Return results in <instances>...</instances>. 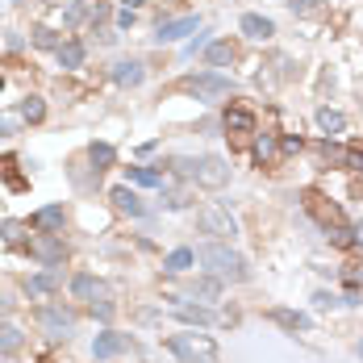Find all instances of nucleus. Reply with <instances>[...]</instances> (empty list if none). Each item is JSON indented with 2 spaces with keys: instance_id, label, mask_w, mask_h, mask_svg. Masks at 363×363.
<instances>
[{
  "instance_id": "22",
  "label": "nucleus",
  "mask_w": 363,
  "mask_h": 363,
  "mask_svg": "<svg viewBox=\"0 0 363 363\" xmlns=\"http://www.w3.org/2000/svg\"><path fill=\"white\" fill-rule=\"evenodd\" d=\"M59 63H63L67 71H71V67H80V63H84V42H76V38H71V42H63V46H59Z\"/></svg>"
},
{
  "instance_id": "32",
  "label": "nucleus",
  "mask_w": 363,
  "mask_h": 363,
  "mask_svg": "<svg viewBox=\"0 0 363 363\" xmlns=\"http://www.w3.org/2000/svg\"><path fill=\"white\" fill-rule=\"evenodd\" d=\"M34 46H38V50H59V34H54V30H50V25H34Z\"/></svg>"
},
{
  "instance_id": "40",
  "label": "nucleus",
  "mask_w": 363,
  "mask_h": 363,
  "mask_svg": "<svg viewBox=\"0 0 363 363\" xmlns=\"http://www.w3.org/2000/svg\"><path fill=\"white\" fill-rule=\"evenodd\" d=\"M280 142H284V155H292V150H301V146H305L301 138H292V134H284V138H280Z\"/></svg>"
},
{
  "instance_id": "30",
  "label": "nucleus",
  "mask_w": 363,
  "mask_h": 363,
  "mask_svg": "<svg viewBox=\"0 0 363 363\" xmlns=\"http://www.w3.org/2000/svg\"><path fill=\"white\" fill-rule=\"evenodd\" d=\"M25 222H0V234H4V242H8V246H21V242H30V238H25Z\"/></svg>"
},
{
  "instance_id": "13",
  "label": "nucleus",
  "mask_w": 363,
  "mask_h": 363,
  "mask_svg": "<svg viewBox=\"0 0 363 363\" xmlns=\"http://www.w3.org/2000/svg\"><path fill=\"white\" fill-rule=\"evenodd\" d=\"M63 222H67L63 205H46V209H38V213L30 218V226H34V230H46V234H63Z\"/></svg>"
},
{
  "instance_id": "16",
  "label": "nucleus",
  "mask_w": 363,
  "mask_h": 363,
  "mask_svg": "<svg viewBox=\"0 0 363 363\" xmlns=\"http://www.w3.org/2000/svg\"><path fill=\"white\" fill-rule=\"evenodd\" d=\"M25 288H30V297H46V292H54V288H59V268H46V272L30 275V280H25Z\"/></svg>"
},
{
  "instance_id": "36",
  "label": "nucleus",
  "mask_w": 363,
  "mask_h": 363,
  "mask_svg": "<svg viewBox=\"0 0 363 363\" xmlns=\"http://www.w3.org/2000/svg\"><path fill=\"white\" fill-rule=\"evenodd\" d=\"M343 172H363V142H351V146H347V163H343Z\"/></svg>"
},
{
  "instance_id": "3",
  "label": "nucleus",
  "mask_w": 363,
  "mask_h": 363,
  "mask_svg": "<svg viewBox=\"0 0 363 363\" xmlns=\"http://www.w3.org/2000/svg\"><path fill=\"white\" fill-rule=\"evenodd\" d=\"M301 205H305V213H309L326 234H334V230H351L347 226V218H343V209H338L326 192H318V188H301Z\"/></svg>"
},
{
  "instance_id": "39",
  "label": "nucleus",
  "mask_w": 363,
  "mask_h": 363,
  "mask_svg": "<svg viewBox=\"0 0 363 363\" xmlns=\"http://www.w3.org/2000/svg\"><path fill=\"white\" fill-rule=\"evenodd\" d=\"M163 201H167V209H184V205H192V201H188V196H184V192H167V196H163Z\"/></svg>"
},
{
  "instance_id": "31",
  "label": "nucleus",
  "mask_w": 363,
  "mask_h": 363,
  "mask_svg": "<svg viewBox=\"0 0 363 363\" xmlns=\"http://www.w3.org/2000/svg\"><path fill=\"white\" fill-rule=\"evenodd\" d=\"M318 155L326 159V163H334V167H343V163H347V146H338V142H330V138L318 146Z\"/></svg>"
},
{
  "instance_id": "38",
  "label": "nucleus",
  "mask_w": 363,
  "mask_h": 363,
  "mask_svg": "<svg viewBox=\"0 0 363 363\" xmlns=\"http://www.w3.org/2000/svg\"><path fill=\"white\" fill-rule=\"evenodd\" d=\"M80 17H84V4H80V0H71V4H67V13H63V21H67V25H76Z\"/></svg>"
},
{
  "instance_id": "8",
  "label": "nucleus",
  "mask_w": 363,
  "mask_h": 363,
  "mask_svg": "<svg viewBox=\"0 0 363 363\" xmlns=\"http://www.w3.org/2000/svg\"><path fill=\"white\" fill-rule=\"evenodd\" d=\"M180 88L196 92V96H205V100H218V96H226L230 92V80L226 76H218V71H205V76H188Z\"/></svg>"
},
{
  "instance_id": "37",
  "label": "nucleus",
  "mask_w": 363,
  "mask_h": 363,
  "mask_svg": "<svg viewBox=\"0 0 363 363\" xmlns=\"http://www.w3.org/2000/svg\"><path fill=\"white\" fill-rule=\"evenodd\" d=\"M92 314H96L100 321H109L113 318V301H109V297H96V301H92Z\"/></svg>"
},
{
  "instance_id": "18",
  "label": "nucleus",
  "mask_w": 363,
  "mask_h": 363,
  "mask_svg": "<svg viewBox=\"0 0 363 363\" xmlns=\"http://www.w3.org/2000/svg\"><path fill=\"white\" fill-rule=\"evenodd\" d=\"M88 159H92V167H96V176H100L105 167H113V163H117V150H113L109 142H92V146H88Z\"/></svg>"
},
{
  "instance_id": "29",
  "label": "nucleus",
  "mask_w": 363,
  "mask_h": 363,
  "mask_svg": "<svg viewBox=\"0 0 363 363\" xmlns=\"http://www.w3.org/2000/svg\"><path fill=\"white\" fill-rule=\"evenodd\" d=\"M21 117H25L30 126H38V121L46 117V105H42V96H25V100H21Z\"/></svg>"
},
{
  "instance_id": "26",
  "label": "nucleus",
  "mask_w": 363,
  "mask_h": 363,
  "mask_svg": "<svg viewBox=\"0 0 363 363\" xmlns=\"http://www.w3.org/2000/svg\"><path fill=\"white\" fill-rule=\"evenodd\" d=\"M218 292H222V280L218 275H205V280L192 284V297H201V301H218Z\"/></svg>"
},
{
  "instance_id": "11",
  "label": "nucleus",
  "mask_w": 363,
  "mask_h": 363,
  "mask_svg": "<svg viewBox=\"0 0 363 363\" xmlns=\"http://www.w3.org/2000/svg\"><path fill=\"white\" fill-rule=\"evenodd\" d=\"M130 347V338L126 334H113V330H105V334H96V343H92V355L96 359H113V355H121Z\"/></svg>"
},
{
  "instance_id": "42",
  "label": "nucleus",
  "mask_w": 363,
  "mask_h": 363,
  "mask_svg": "<svg viewBox=\"0 0 363 363\" xmlns=\"http://www.w3.org/2000/svg\"><path fill=\"white\" fill-rule=\"evenodd\" d=\"M8 134H17V121H8V117H0V138H8Z\"/></svg>"
},
{
  "instance_id": "33",
  "label": "nucleus",
  "mask_w": 363,
  "mask_h": 363,
  "mask_svg": "<svg viewBox=\"0 0 363 363\" xmlns=\"http://www.w3.org/2000/svg\"><path fill=\"white\" fill-rule=\"evenodd\" d=\"M292 13H297V17L318 21V17H326V4H318V0H292Z\"/></svg>"
},
{
  "instance_id": "19",
  "label": "nucleus",
  "mask_w": 363,
  "mask_h": 363,
  "mask_svg": "<svg viewBox=\"0 0 363 363\" xmlns=\"http://www.w3.org/2000/svg\"><path fill=\"white\" fill-rule=\"evenodd\" d=\"M71 292H76L80 301H96V297H109V292H105V284H96L92 275H76V280H71Z\"/></svg>"
},
{
  "instance_id": "4",
  "label": "nucleus",
  "mask_w": 363,
  "mask_h": 363,
  "mask_svg": "<svg viewBox=\"0 0 363 363\" xmlns=\"http://www.w3.org/2000/svg\"><path fill=\"white\" fill-rule=\"evenodd\" d=\"M222 126H226V138L234 146H246L255 138V113L246 105H230L226 113H222Z\"/></svg>"
},
{
  "instance_id": "43",
  "label": "nucleus",
  "mask_w": 363,
  "mask_h": 363,
  "mask_svg": "<svg viewBox=\"0 0 363 363\" xmlns=\"http://www.w3.org/2000/svg\"><path fill=\"white\" fill-rule=\"evenodd\" d=\"M126 8H142V4H150V0H121Z\"/></svg>"
},
{
  "instance_id": "7",
  "label": "nucleus",
  "mask_w": 363,
  "mask_h": 363,
  "mask_svg": "<svg viewBox=\"0 0 363 363\" xmlns=\"http://www.w3.org/2000/svg\"><path fill=\"white\" fill-rule=\"evenodd\" d=\"M196 222H201V230H205V234H213L218 242H226V238H234V234H238L234 218H230L226 209H218V205H205V209L196 213Z\"/></svg>"
},
{
  "instance_id": "2",
  "label": "nucleus",
  "mask_w": 363,
  "mask_h": 363,
  "mask_svg": "<svg viewBox=\"0 0 363 363\" xmlns=\"http://www.w3.org/2000/svg\"><path fill=\"white\" fill-rule=\"evenodd\" d=\"M172 172H176V176H192L201 188H222V184L230 180L226 159H218V155H201V159H176V163H172Z\"/></svg>"
},
{
  "instance_id": "35",
  "label": "nucleus",
  "mask_w": 363,
  "mask_h": 363,
  "mask_svg": "<svg viewBox=\"0 0 363 363\" xmlns=\"http://www.w3.org/2000/svg\"><path fill=\"white\" fill-rule=\"evenodd\" d=\"M167 347H172V351H176V355H180V359L196 363V343H192V338H172V343H167Z\"/></svg>"
},
{
  "instance_id": "9",
  "label": "nucleus",
  "mask_w": 363,
  "mask_h": 363,
  "mask_svg": "<svg viewBox=\"0 0 363 363\" xmlns=\"http://www.w3.org/2000/svg\"><path fill=\"white\" fill-rule=\"evenodd\" d=\"M255 163L268 167V172H275L284 163V142H280V134H263L255 142Z\"/></svg>"
},
{
  "instance_id": "46",
  "label": "nucleus",
  "mask_w": 363,
  "mask_h": 363,
  "mask_svg": "<svg viewBox=\"0 0 363 363\" xmlns=\"http://www.w3.org/2000/svg\"><path fill=\"white\" fill-rule=\"evenodd\" d=\"M0 88H4V76H0Z\"/></svg>"
},
{
  "instance_id": "20",
  "label": "nucleus",
  "mask_w": 363,
  "mask_h": 363,
  "mask_svg": "<svg viewBox=\"0 0 363 363\" xmlns=\"http://www.w3.org/2000/svg\"><path fill=\"white\" fill-rule=\"evenodd\" d=\"M176 318L188 321V326H213L218 314H209V309H201V305H176Z\"/></svg>"
},
{
  "instance_id": "15",
  "label": "nucleus",
  "mask_w": 363,
  "mask_h": 363,
  "mask_svg": "<svg viewBox=\"0 0 363 363\" xmlns=\"http://www.w3.org/2000/svg\"><path fill=\"white\" fill-rule=\"evenodd\" d=\"M242 34L255 38V42H268V38L275 34V25L268 21V17H259V13H246V17H242Z\"/></svg>"
},
{
  "instance_id": "17",
  "label": "nucleus",
  "mask_w": 363,
  "mask_h": 363,
  "mask_svg": "<svg viewBox=\"0 0 363 363\" xmlns=\"http://www.w3.org/2000/svg\"><path fill=\"white\" fill-rule=\"evenodd\" d=\"M205 59H209L213 67H230V63L238 59V50H234V42H230V38H222V42H209V46H205Z\"/></svg>"
},
{
  "instance_id": "14",
  "label": "nucleus",
  "mask_w": 363,
  "mask_h": 363,
  "mask_svg": "<svg viewBox=\"0 0 363 363\" xmlns=\"http://www.w3.org/2000/svg\"><path fill=\"white\" fill-rule=\"evenodd\" d=\"M109 201H113V209H117V213H130V218H142V213H146V205L138 201L130 188H113V192H109Z\"/></svg>"
},
{
  "instance_id": "47",
  "label": "nucleus",
  "mask_w": 363,
  "mask_h": 363,
  "mask_svg": "<svg viewBox=\"0 0 363 363\" xmlns=\"http://www.w3.org/2000/svg\"><path fill=\"white\" fill-rule=\"evenodd\" d=\"M359 355H363V343H359Z\"/></svg>"
},
{
  "instance_id": "27",
  "label": "nucleus",
  "mask_w": 363,
  "mask_h": 363,
  "mask_svg": "<svg viewBox=\"0 0 363 363\" xmlns=\"http://www.w3.org/2000/svg\"><path fill=\"white\" fill-rule=\"evenodd\" d=\"M21 351V330L17 326H0V355H17Z\"/></svg>"
},
{
  "instance_id": "1",
  "label": "nucleus",
  "mask_w": 363,
  "mask_h": 363,
  "mask_svg": "<svg viewBox=\"0 0 363 363\" xmlns=\"http://www.w3.org/2000/svg\"><path fill=\"white\" fill-rule=\"evenodd\" d=\"M196 259L209 268V275H218V280H234V284H238V280L251 275L246 263H242V255H234L226 242H205V246L196 251Z\"/></svg>"
},
{
  "instance_id": "12",
  "label": "nucleus",
  "mask_w": 363,
  "mask_h": 363,
  "mask_svg": "<svg viewBox=\"0 0 363 363\" xmlns=\"http://www.w3.org/2000/svg\"><path fill=\"white\" fill-rule=\"evenodd\" d=\"M146 80V67L138 63V59H121V63H113V84H121V88H138Z\"/></svg>"
},
{
  "instance_id": "6",
  "label": "nucleus",
  "mask_w": 363,
  "mask_h": 363,
  "mask_svg": "<svg viewBox=\"0 0 363 363\" xmlns=\"http://www.w3.org/2000/svg\"><path fill=\"white\" fill-rule=\"evenodd\" d=\"M25 246H30V255H34L42 268H59V263H63V255H67V246H63V238H59V234H34Z\"/></svg>"
},
{
  "instance_id": "21",
  "label": "nucleus",
  "mask_w": 363,
  "mask_h": 363,
  "mask_svg": "<svg viewBox=\"0 0 363 363\" xmlns=\"http://www.w3.org/2000/svg\"><path fill=\"white\" fill-rule=\"evenodd\" d=\"M318 126L326 134H343V130H347V117H343L338 109H318Z\"/></svg>"
},
{
  "instance_id": "44",
  "label": "nucleus",
  "mask_w": 363,
  "mask_h": 363,
  "mask_svg": "<svg viewBox=\"0 0 363 363\" xmlns=\"http://www.w3.org/2000/svg\"><path fill=\"white\" fill-rule=\"evenodd\" d=\"M355 246H363V222L355 226Z\"/></svg>"
},
{
  "instance_id": "10",
  "label": "nucleus",
  "mask_w": 363,
  "mask_h": 363,
  "mask_svg": "<svg viewBox=\"0 0 363 363\" xmlns=\"http://www.w3.org/2000/svg\"><path fill=\"white\" fill-rule=\"evenodd\" d=\"M196 17H176V21H159V30H155V42H180L184 34H196Z\"/></svg>"
},
{
  "instance_id": "48",
  "label": "nucleus",
  "mask_w": 363,
  "mask_h": 363,
  "mask_svg": "<svg viewBox=\"0 0 363 363\" xmlns=\"http://www.w3.org/2000/svg\"><path fill=\"white\" fill-rule=\"evenodd\" d=\"M38 363H50V359H38Z\"/></svg>"
},
{
  "instance_id": "28",
  "label": "nucleus",
  "mask_w": 363,
  "mask_h": 363,
  "mask_svg": "<svg viewBox=\"0 0 363 363\" xmlns=\"http://www.w3.org/2000/svg\"><path fill=\"white\" fill-rule=\"evenodd\" d=\"M192 259H196V255H192V251H172V255H167V259H163V272L180 275V272H188V268H192Z\"/></svg>"
},
{
  "instance_id": "41",
  "label": "nucleus",
  "mask_w": 363,
  "mask_h": 363,
  "mask_svg": "<svg viewBox=\"0 0 363 363\" xmlns=\"http://www.w3.org/2000/svg\"><path fill=\"white\" fill-rule=\"evenodd\" d=\"M134 25V8H121V17H117V30H130Z\"/></svg>"
},
{
  "instance_id": "24",
  "label": "nucleus",
  "mask_w": 363,
  "mask_h": 363,
  "mask_svg": "<svg viewBox=\"0 0 363 363\" xmlns=\"http://www.w3.org/2000/svg\"><path fill=\"white\" fill-rule=\"evenodd\" d=\"M268 318L280 321V326H288V330H309V318H305V314H292V309H272Z\"/></svg>"
},
{
  "instance_id": "23",
  "label": "nucleus",
  "mask_w": 363,
  "mask_h": 363,
  "mask_svg": "<svg viewBox=\"0 0 363 363\" xmlns=\"http://www.w3.org/2000/svg\"><path fill=\"white\" fill-rule=\"evenodd\" d=\"M126 176H130V184H142V188H163V176L150 167H126Z\"/></svg>"
},
{
  "instance_id": "45",
  "label": "nucleus",
  "mask_w": 363,
  "mask_h": 363,
  "mask_svg": "<svg viewBox=\"0 0 363 363\" xmlns=\"http://www.w3.org/2000/svg\"><path fill=\"white\" fill-rule=\"evenodd\" d=\"M46 4H59V0H46Z\"/></svg>"
},
{
  "instance_id": "25",
  "label": "nucleus",
  "mask_w": 363,
  "mask_h": 363,
  "mask_svg": "<svg viewBox=\"0 0 363 363\" xmlns=\"http://www.w3.org/2000/svg\"><path fill=\"white\" fill-rule=\"evenodd\" d=\"M105 21H109V4H96V8H92V34H96L100 42H113L117 34H109V30H105Z\"/></svg>"
},
{
  "instance_id": "34",
  "label": "nucleus",
  "mask_w": 363,
  "mask_h": 363,
  "mask_svg": "<svg viewBox=\"0 0 363 363\" xmlns=\"http://www.w3.org/2000/svg\"><path fill=\"white\" fill-rule=\"evenodd\" d=\"M0 172H4V180H8V188H17V192L25 188V180L17 176V159H13V155H4V159H0Z\"/></svg>"
},
{
  "instance_id": "5",
  "label": "nucleus",
  "mask_w": 363,
  "mask_h": 363,
  "mask_svg": "<svg viewBox=\"0 0 363 363\" xmlns=\"http://www.w3.org/2000/svg\"><path fill=\"white\" fill-rule=\"evenodd\" d=\"M38 326H42L50 338H67V334L76 330V309H67L63 301L42 305V309H38Z\"/></svg>"
}]
</instances>
